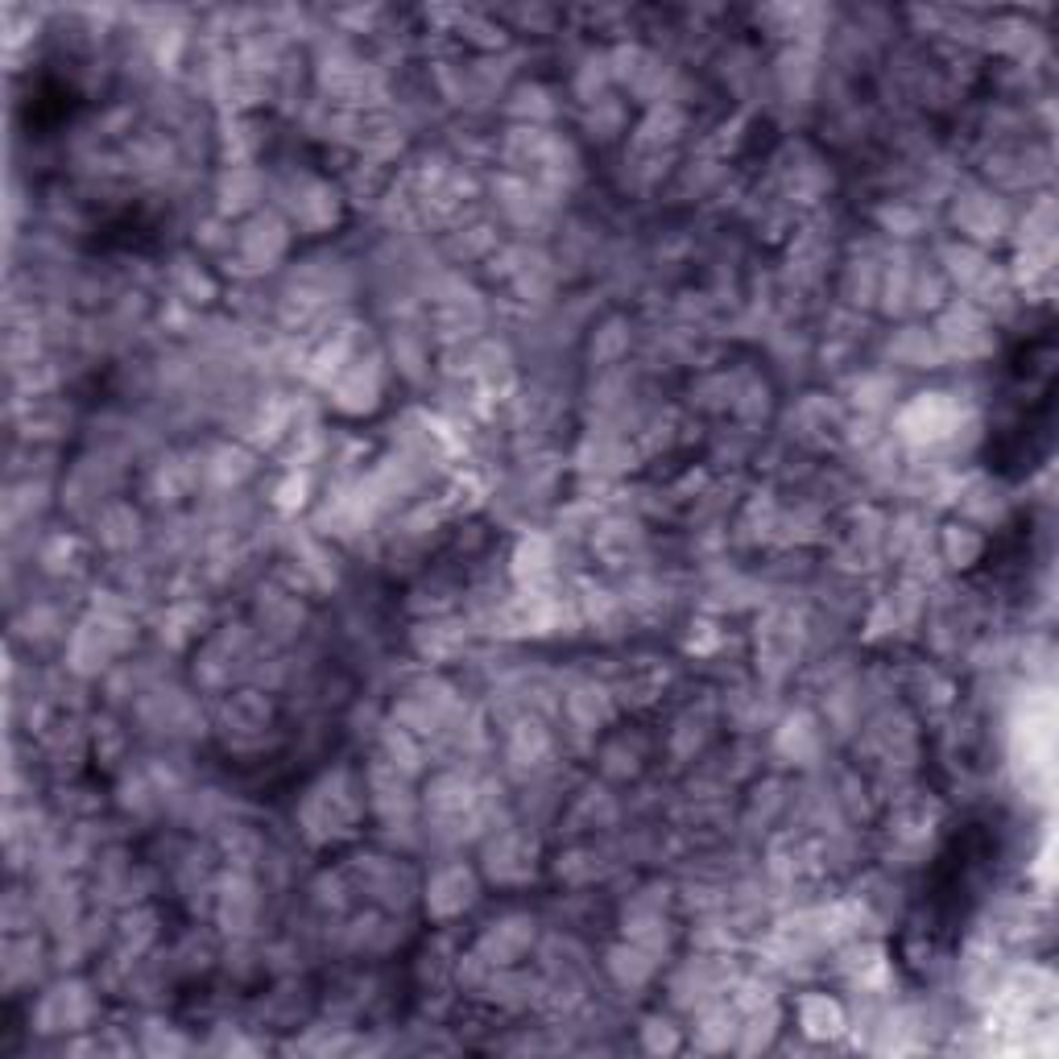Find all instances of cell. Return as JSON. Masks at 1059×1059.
<instances>
[{"mask_svg":"<svg viewBox=\"0 0 1059 1059\" xmlns=\"http://www.w3.org/2000/svg\"><path fill=\"white\" fill-rule=\"evenodd\" d=\"M799 1026L808 1031V1035H836V1031H845L848 1026V1014L840 1002H832L828 993H808L803 1002H799Z\"/></svg>","mask_w":1059,"mask_h":1059,"instance_id":"1","label":"cell"},{"mask_svg":"<svg viewBox=\"0 0 1059 1059\" xmlns=\"http://www.w3.org/2000/svg\"><path fill=\"white\" fill-rule=\"evenodd\" d=\"M981 546L985 542L973 526H948L944 542H940V551H944V558L952 563V567H968V558L981 555Z\"/></svg>","mask_w":1059,"mask_h":1059,"instance_id":"2","label":"cell"}]
</instances>
